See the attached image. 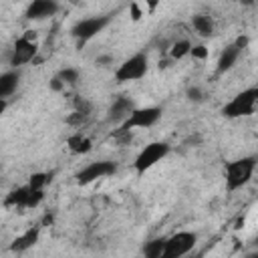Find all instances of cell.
Here are the masks:
<instances>
[{
	"label": "cell",
	"mask_w": 258,
	"mask_h": 258,
	"mask_svg": "<svg viewBox=\"0 0 258 258\" xmlns=\"http://www.w3.org/2000/svg\"><path fill=\"white\" fill-rule=\"evenodd\" d=\"M111 137H113L115 143H119V145H127V143L131 141V131L125 129V127H119V129H115V131L111 133Z\"/></svg>",
	"instance_id": "cell-22"
},
{
	"label": "cell",
	"mask_w": 258,
	"mask_h": 258,
	"mask_svg": "<svg viewBox=\"0 0 258 258\" xmlns=\"http://www.w3.org/2000/svg\"><path fill=\"white\" fill-rule=\"evenodd\" d=\"M135 109V105H133V101L129 99V97H117L113 103H111V107H109V121H115V123H123L129 115H131V111Z\"/></svg>",
	"instance_id": "cell-11"
},
{
	"label": "cell",
	"mask_w": 258,
	"mask_h": 258,
	"mask_svg": "<svg viewBox=\"0 0 258 258\" xmlns=\"http://www.w3.org/2000/svg\"><path fill=\"white\" fill-rule=\"evenodd\" d=\"M131 12H133V20H139V16H141V12H139V8H137V4H131Z\"/></svg>",
	"instance_id": "cell-30"
},
{
	"label": "cell",
	"mask_w": 258,
	"mask_h": 258,
	"mask_svg": "<svg viewBox=\"0 0 258 258\" xmlns=\"http://www.w3.org/2000/svg\"><path fill=\"white\" fill-rule=\"evenodd\" d=\"M26 200H28V187L22 185V187L12 189V191L6 196L4 206H6V208H26Z\"/></svg>",
	"instance_id": "cell-16"
},
{
	"label": "cell",
	"mask_w": 258,
	"mask_h": 258,
	"mask_svg": "<svg viewBox=\"0 0 258 258\" xmlns=\"http://www.w3.org/2000/svg\"><path fill=\"white\" fill-rule=\"evenodd\" d=\"M161 117V109L159 107H143V109H133L131 111V115L123 121V125L121 127H125V129H135V127H141V129H147V127H151V125H155L157 123V119Z\"/></svg>",
	"instance_id": "cell-9"
},
{
	"label": "cell",
	"mask_w": 258,
	"mask_h": 258,
	"mask_svg": "<svg viewBox=\"0 0 258 258\" xmlns=\"http://www.w3.org/2000/svg\"><path fill=\"white\" fill-rule=\"evenodd\" d=\"M44 198V191H32L28 189V200H26V208H36Z\"/></svg>",
	"instance_id": "cell-24"
},
{
	"label": "cell",
	"mask_w": 258,
	"mask_h": 258,
	"mask_svg": "<svg viewBox=\"0 0 258 258\" xmlns=\"http://www.w3.org/2000/svg\"><path fill=\"white\" fill-rule=\"evenodd\" d=\"M248 258H258V254H256V252H252V254H248Z\"/></svg>",
	"instance_id": "cell-33"
},
{
	"label": "cell",
	"mask_w": 258,
	"mask_h": 258,
	"mask_svg": "<svg viewBox=\"0 0 258 258\" xmlns=\"http://www.w3.org/2000/svg\"><path fill=\"white\" fill-rule=\"evenodd\" d=\"M196 242H198V236L194 232H177L165 238V248L161 258H181L194 250Z\"/></svg>",
	"instance_id": "cell-4"
},
{
	"label": "cell",
	"mask_w": 258,
	"mask_h": 258,
	"mask_svg": "<svg viewBox=\"0 0 258 258\" xmlns=\"http://www.w3.org/2000/svg\"><path fill=\"white\" fill-rule=\"evenodd\" d=\"M58 10V4L54 0H34L26 8V18L28 20H42L48 16H54Z\"/></svg>",
	"instance_id": "cell-10"
},
{
	"label": "cell",
	"mask_w": 258,
	"mask_h": 258,
	"mask_svg": "<svg viewBox=\"0 0 258 258\" xmlns=\"http://www.w3.org/2000/svg\"><path fill=\"white\" fill-rule=\"evenodd\" d=\"M75 111L81 113V115H87V117H89V115H91V103L85 101L83 97H77V99H75Z\"/></svg>",
	"instance_id": "cell-23"
},
{
	"label": "cell",
	"mask_w": 258,
	"mask_h": 258,
	"mask_svg": "<svg viewBox=\"0 0 258 258\" xmlns=\"http://www.w3.org/2000/svg\"><path fill=\"white\" fill-rule=\"evenodd\" d=\"M56 77H58V81H60L64 87H67V85L73 87V85H77V81H79V71H77V69H62Z\"/></svg>",
	"instance_id": "cell-21"
},
{
	"label": "cell",
	"mask_w": 258,
	"mask_h": 258,
	"mask_svg": "<svg viewBox=\"0 0 258 258\" xmlns=\"http://www.w3.org/2000/svg\"><path fill=\"white\" fill-rule=\"evenodd\" d=\"M248 42H250V38H248V36H238V38H236V42H234V46L242 52V48H246V46H248Z\"/></svg>",
	"instance_id": "cell-28"
},
{
	"label": "cell",
	"mask_w": 258,
	"mask_h": 258,
	"mask_svg": "<svg viewBox=\"0 0 258 258\" xmlns=\"http://www.w3.org/2000/svg\"><path fill=\"white\" fill-rule=\"evenodd\" d=\"M50 181V173H44V171H38V173H32L26 187L32 189V191H44V185Z\"/></svg>",
	"instance_id": "cell-19"
},
{
	"label": "cell",
	"mask_w": 258,
	"mask_h": 258,
	"mask_svg": "<svg viewBox=\"0 0 258 258\" xmlns=\"http://www.w3.org/2000/svg\"><path fill=\"white\" fill-rule=\"evenodd\" d=\"M163 248H165V238H153L149 242H145L143 246V258H161L163 254Z\"/></svg>",
	"instance_id": "cell-18"
},
{
	"label": "cell",
	"mask_w": 258,
	"mask_h": 258,
	"mask_svg": "<svg viewBox=\"0 0 258 258\" xmlns=\"http://www.w3.org/2000/svg\"><path fill=\"white\" fill-rule=\"evenodd\" d=\"M38 234H40V228H38V226L28 228L24 234H20V236H16V238L12 240V244H10V252H16V254L26 252L28 248H32V246L38 242Z\"/></svg>",
	"instance_id": "cell-12"
},
{
	"label": "cell",
	"mask_w": 258,
	"mask_h": 258,
	"mask_svg": "<svg viewBox=\"0 0 258 258\" xmlns=\"http://www.w3.org/2000/svg\"><path fill=\"white\" fill-rule=\"evenodd\" d=\"M189 54H191L194 58H200V60H204V58L208 56V48H206L204 44H198V46H191V48H189Z\"/></svg>",
	"instance_id": "cell-25"
},
{
	"label": "cell",
	"mask_w": 258,
	"mask_h": 258,
	"mask_svg": "<svg viewBox=\"0 0 258 258\" xmlns=\"http://www.w3.org/2000/svg\"><path fill=\"white\" fill-rule=\"evenodd\" d=\"M189 48H191V44H189V40H177V42H173L171 44V48H169V54H171V58H183L185 54H189Z\"/></svg>",
	"instance_id": "cell-20"
},
{
	"label": "cell",
	"mask_w": 258,
	"mask_h": 258,
	"mask_svg": "<svg viewBox=\"0 0 258 258\" xmlns=\"http://www.w3.org/2000/svg\"><path fill=\"white\" fill-rule=\"evenodd\" d=\"M87 119H89L87 115H81V113H77V111H75L73 115H69V117H67V123H69V125H83Z\"/></svg>",
	"instance_id": "cell-26"
},
{
	"label": "cell",
	"mask_w": 258,
	"mask_h": 258,
	"mask_svg": "<svg viewBox=\"0 0 258 258\" xmlns=\"http://www.w3.org/2000/svg\"><path fill=\"white\" fill-rule=\"evenodd\" d=\"M187 99H189V101H202L204 95H202V91H200L198 87H191V89L187 91Z\"/></svg>",
	"instance_id": "cell-27"
},
{
	"label": "cell",
	"mask_w": 258,
	"mask_h": 258,
	"mask_svg": "<svg viewBox=\"0 0 258 258\" xmlns=\"http://www.w3.org/2000/svg\"><path fill=\"white\" fill-rule=\"evenodd\" d=\"M18 81H20L18 71H8V73H2L0 75V99L2 101H6V97H10V95L16 93Z\"/></svg>",
	"instance_id": "cell-13"
},
{
	"label": "cell",
	"mask_w": 258,
	"mask_h": 258,
	"mask_svg": "<svg viewBox=\"0 0 258 258\" xmlns=\"http://www.w3.org/2000/svg\"><path fill=\"white\" fill-rule=\"evenodd\" d=\"M97 62H111V56H101L97 58Z\"/></svg>",
	"instance_id": "cell-31"
},
{
	"label": "cell",
	"mask_w": 258,
	"mask_h": 258,
	"mask_svg": "<svg viewBox=\"0 0 258 258\" xmlns=\"http://www.w3.org/2000/svg\"><path fill=\"white\" fill-rule=\"evenodd\" d=\"M191 24H194L196 32H198L200 36H204V38H208V36L214 34V22H212V18L206 16V14H196V16L191 18Z\"/></svg>",
	"instance_id": "cell-17"
},
{
	"label": "cell",
	"mask_w": 258,
	"mask_h": 258,
	"mask_svg": "<svg viewBox=\"0 0 258 258\" xmlns=\"http://www.w3.org/2000/svg\"><path fill=\"white\" fill-rule=\"evenodd\" d=\"M50 89H52V91H64V85L58 81V77H54V79L50 81Z\"/></svg>",
	"instance_id": "cell-29"
},
{
	"label": "cell",
	"mask_w": 258,
	"mask_h": 258,
	"mask_svg": "<svg viewBox=\"0 0 258 258\" xmlns=\"http://www.w3.org/2000/svg\"><path fill=\"white\" fill-rule=\"evenodd\" d=\"M145 73H147V54L137 52V54L129 56L123 64H119V69L115 71V81L117 83L137 81V79L145 77Z\"/></svg>",
	"instance_id": "cell-5"
},
{
	"label": "cell",
	"mask_w": 258,
	"mask_h": 258,
	"mask_svg": "<svg viewBox=\"0 0 258 258\" xmlns=\"http://www.w3.org/2000/svg\"><path fill=\"white\" fill-rule=\"evenodd\" d=\"M254 167H256V157L254 155H248V157H242V159L226 163L224 175H226L228 191H236L242 185H246L250 181L252 173H254Z\"/></svg>",
	"instance_id": "cell-1"
},
{
	"label": "cell",
	"mask_w": 258,
	"mask_h": 258,
	"mask_svg": "<svg viewBox=\"0 0 258 258\" xmlns=\"http://www.w3.org/2000/svg\"><path fill=\"white\" fill-rule=\"evenodd\" d=\"M167 153H169V145H167L165 141H153V143L145 145V147L139 151V155H137L135 161H133V169L141 175V173H145L147 169H151L157 161H161Z\"/></svg>",
	"instance_id": "cell-3"
},
{
	"label": "cell",
	"mask_w": 258,
	"mask_h": 258,
	"mask_svg": "<svg viewBox=\"0 0 258 258\" xmlns=\"http://www.w3.org/2000/svg\"><path fill=\"white\" fill-rule=\"evenodd\" d=\"M238 56H240V50L234 46V44H230V46H226L222 52H220V58H218V67H216V71H218V75H224L226 71H230L234 64H236V60H238Z\"/></svg>",
	"instance_id": "cell-14"
},
{
	"label": "cell",
	"mask_w": 258,
	"mask_h": 258,
	"mask_svg": "<svg viewBox=\"0 0 258 258\" xmlns=\"http://www.w3.org/2000/svg\"><path fill=\"white\" fill-rule=\"evenodd\" d=\"M4 111H6V101H2V99H0V115H2Z\"/></svg>",
	"instance_id": "cell-32"
},
{
	"label": "cell",
	"mask_w": 258,
	"mask_h": 258,
	"mask_svg": "<svg viewBox=\"0 0 258 258\" xmlns=\"http://www.w3.org/2000/svg\"><path fill=\"white\" fill-rule=\"evenodd\" d=\"M258 101V87H250L242 93H238L230 103L222 107V115L228 119H238V117H248L254 113Z\"/></svg>",
	"instance_id": "cell-2"
},
{
	"label": "cell",
	"mask_w": 258,
	"mask_h": 258,
	"mask_svg": "<svg viewBox=\"0 0 258 258\" xmlns=\"http://www.w3.org/2000/svg\"><path fill=\"white\" fill-rule=\"evenodd\" d=\"M36 42H34V32L32 30H26L24 36H20L16 42H14V48L10 52V64L16 69V67H22L30 60H34L36 56Z\"/></svg>",
	"instance_id": "cell-7"
},
{
	"label": "cell",
	"mask_w": 258,
	"mask_h": 258,
	"mask_svg": "<svg viewBox=\"0 0 258 258\" xmlns=\"http://www.w3.org/2000/svg\"><path fill=\"white\" fill-rule=\"evenodd\" d=\"M67 145H69V149L73 151V153H89L91 151V147H93V143H91V139L87 137V135H83V133H75V135H71L69 139H67Z\"/></svg>",
	"instance_id": "cell-15"
},
{
	"label": "cell",
	"mask_w": 258,
	"mask_h": 258,
	"mask_svg": "<svg viewBox=\"0 0 258 258\" xmlns=\"http://www.w3.org/2000/svg\"><path fill=\"white\" fill-rule=\"evenodd\" d=\"M117 171V165L113 161H107V159H101V161H93L89 163L87 167H83L79 173H77V183L79 185H89L97 179H103V177H109Z\"/></svg>",
	"instance_id": "cell-8"
},
{
	"label": "cell",
	"mask_w": 258,
	"mask_h": 258,
	"mask_svg": "<svg viewBox=\"0 0 258 258\" xmlns=\"http://www.w3.org/2000/svg\"><path fill=\"white\" fill-rule=\"evenodd\" d=\"M111 22V16H91V18H83V20H79L75 26H73V36L77 38V42H79V48L87 42V40H91L93 36H97L99 32H103V28L107 26Z\"/></svg>",
	"instance_id": "cell-6"
}]
</instances>
